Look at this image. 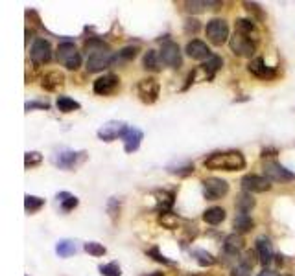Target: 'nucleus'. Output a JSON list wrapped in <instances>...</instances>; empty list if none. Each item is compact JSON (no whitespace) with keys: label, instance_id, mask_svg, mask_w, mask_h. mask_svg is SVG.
<instances>
[{"label":"nucleus","instance_id":"f8f14e48","mask_svg":"<svg viewBox=\"0 0 295 276\" xmlns=\"http://www.w3.org/2000/svg\"><path fill=\"white\" fill-rule=\"evenodd\" d=\"M113 52L109 50H98L89 54L87 57V70L89 72H102L107 67H113Z\"/></svg>","mask_w":295,"mask_h":276},{"label":"nucleus","instance_id":"79ce46f5","mask_svg":"<svg viewBox=\"0 0 295 276\" xmlns=\"http://www.w3.org/2000/svg\"><path fill=\"white\" fill-rule=\"evenodd\" d=\"M251 271H253V267L245 265V263L238 261V263H236V265L231 269L229 276H251Z\"/></svg>","mask_w":295,"mask_h":276},{"label":"nucleus","instance_id":"7c9ffc66","mask_svg":"<svg viewBox=\"0 0 295 276\" xmlns=\"http://www.w3.org/2000/svg\"><path fill=\"white\" fill-rule=\"evenodd\" d=\"M63 81H65V77H63V74H59V72H48L45 77H43V88H46V90H56L57 87H61Z\"/></svg>","mask_w":295,"mask_h":276},{"label":"nucleus","instance_id":"8fccbe9b","mask_svg":"<svg viewBox=\"0 0 295 276\" xmlns=\"http://www.w3.org/2000/svg\"><path fill=\"white\" fill-rule=\"evenodd\" d=\"M284 276H290V274H284Z\"/></svg>","mask_w":295,"mask_h":276},{"label":"nucleus","instance_id":"c85d7f7f","mask_svg":"<svg viewBox=\"0 0 295 276\" xmlns=\"http://www.w3.org/2000/svg\"><path fill=\"white\" fill-rule=\"evenodd\" d=\"M157 210L161 212V214H164V212H170V208H172L173 205V197H175V194L173 192H164V190H161V192H157Z\"/></svg>","mask_w":295,"mask_h":276},{"label":"nucleus","instance_id":"473e14b6","mask_svg":"<svg viewBox=\"0 0 295 276\" xmlns=\"http://www.w3.org/2000/svg\"><path fill=\"white\" fill-rule=\"evenodd\" d=\"M142 67L146 70H161V59L157 50H148L142 57Z\"/></svg>","mask_w":295,"mask_h":276},{"label":"nucleus","instance_id":"cd10ccee","mask_svg":"<svg viewBox=\"0 0 295 276\" xmlns=\"http://www.w3.org/2000/svg\"><path fill=\"white\" fill-rule=\"evenodd\" d=\"M253 217L249 214H238L233 221V228L236 230V234H245L253 228Z\"/></svg>","mask_w":295,"mask_h":276},{"label":"nucleus","instance_id":"a211bd4d","mask_svg":"<svg viewBox=\"0 0 295 276\" xmlns=\"http://www.w3.org/2000/svg\"><path fill=\"white\" fill-rule=\"evenodd\" d=\"M187 56L196 59V61H207L212 54H210L209 46L205 44L203 41L199 39H192V41L187 44Z\"/></svg>","mask_w":295,"mask_h":276},{"label":"nucleus","instance_id":"c756f323","mask_svg":"<svg viewBox=\"0 0 295 276\" xmlns=\"http://www.w3.org/2000/svg\"><path fill=\"white\" fill-rule=\"evenodd\" d=\"M236 33L253 39L256 37V26L251 19H236Z\"/></svg>","mask_w":295,"mask_h":276},{"label":"nucleus","instance_id":"7ed1b4c3","mask_svg":"<svg viewBox=\"0 0 295 276\" xmlns=\"http://www.w3.org/2000/svg\"><path fill=\"white\" fill-rule=\"evenodd\" d=\"M56 57L57 61L61 63L65 68H68V70H78V68L82 67V54L76 48V44L70 41H65L57 46Z\"/></svg>","mask_w":295,"mask_h":276},{"label":"nucleus","instance_id":"6ab92c4d","mask_svg":"<svg viewBox=\"0 0 295 276\" xmlns=\"http://www.w3.org/2000/svg\"><path fill=\"white\" fill-rule=\"evenodd\" d=\"M144 133L138 127H129L124 134V149L126 153H135L142 144Z\"/></svg>","mask_w":295,"mask_h":276},{"label":"nucleus","instance_id":"f3484780","mask_svg":"<svg viewBox=\"0 0 295 276\" xmlns=\"http://www.w3.org/2000/svg\"><path fill=\"white\" fill-rule=\"evenodd\" d=\"M247 68H249V72L254 77H260V79H273L275 77V68L268 67L262 57H254V59H251Z\"/></svg>","mask_w":295,"mask_h":276},{"label":"nucleus","instance_id":"39448f33","mask_svg":"<svg viewBox=\"0 0 295 276\" xmlns=\"http://www.w3.org/2000/svg\"><path fill=\"white\" fill-rule=\"evenodd\" d=\"M159 59H161V65H166V67L177 68L183 65V57H181V48H179L177 42L166 41L163 42L161 50H159Z\"/></svg>","mask_w":295,"mask_h":276},{"label":"nucleus","instance_id":"a18cd8bd","mask_svg":"<svg viewBox=\"0 0 295 276\" xmlns=\"http://www.w3.org/2000/svg\"><path fill=\"white\" fill-rule=\"evenodd\" d=\"M245 10L251 11V13H254V15H259V19H264V11L260 10L259 4H253V2H244Z\"/></svg>","mask_w":295,"mask_h":276},{"label":"nucleus","instance_id":"6e6552de","mask_svg":"<svg viewBox=\"0 0 295 276\" xmlns=\"http://www.w3.org/2000/svg\"><path fill=\"white\" fill-rule=\"evenodd\" d=\"M127 123L126 122H120V120H111V122L103 123L102 127L96 131V136L102 140V142H113V140H117V138H124L127 131Z\"/></svg>","mask_w":295,"mask_h":276},{"label":"nucleus","instance_id":"a19ab883","mask_svg":"<svg viewBox=\"0 0 295 276\" xmlns=\"http://www.w3.org/2000/svg\"><path fill=\"white\" fill-rule=\"evenodd\" d=\"M107 214L111 215L113 221H117L118 214H120V201L117 197H111V199L107 201Z\"/></svg>","mask_w":295,"mask_h":276},{"label":"nucleus","instance_id":"5701e85b","mask_svg":"<svg viewBox=\"0 0 295 276\" xmlns=\"http://www.w3.org/2000/svg\"><path fill=\"white\" fill-rule=\"evenodd\" d=\"M166 169H168L170 173L177 175V177H189L194 171V164L190 160H175V162L168 164Z\"/></svg>","mask_w":295,"mask_h":276},{"label":"nucleus","instance_id":"09e8293b","mask_svg":"<svg viewBox=\"0 0 295 276\" xmlns=\"http://www.w3.org/2000/svg\"><path fill=\"white\" fill-rule=\"evenodd\" d=\"M142 276H164L161 271H153V272H146V274H142Z\"/></svg>","mask_w":295,"mask_h":276},{"label":"nucleus","instance_id":"f704fd0d","mask_svg":"<svg viewBox=\"0 0 295 276\" xmlns=\"http://www.w3.org/2000/svg\"><path fill=\"white\" fill-rule=\"evenodd\" d=\"M159 225L164 226V228L175 230V228H179V225H181V219H179L173 212H164V214L159 215Z\"/></svg>","mask_w":295,"mask_h":276},{"label":"nucleus","instance_id":"c03bdc74","mask_svg":"<svg viewBox=\"0 0 295 276\" xmlns=\"http://www.w3.org/2000/svg\"><path fill=\"white\" fill-rule=\"evenodd\" d=\"M199 30H201V22H199L198 19H187V22H185V31H187V33L194 35V33H198Z\"/></svg>","mask_w":295,"mask_h":276},{"label":"nucleus","instance_id":"4c0bfd02","mask_svg":"<svg viewBox=\"0 0 295 276\" xmlns=\"http://www.w3.org/2000/svg\"><path fill=\"white\" fill-rule=\"evenodd\" d=\"M98 271H100V274H103V276H122V269H120V265H118L117 261L102 263V265L98 267Z\"/></svg>","mask_w":295,"mask_h":276},{"label":"nucleus","instance_id":"f03ea898","mask_svg":"<svg viewBox=\"0 0 295 276\" xmlns=\"http://www.w3.org/2000/svg\"><path fill=\"white\" fill-rule=\"evenodd\" d=\"M87 159L85 151H74V149H59L50 157V162L59 169H74L76 166Z\"/></svg>","mask_w":295,"mask_h":276},{"label":"nucleus","instance_id":"aec40b11","mask_svg":"<svg viewBox=\"0 0 295 276\" xmlns=\"http://www.w3.org/2000/svg\"><path fill=\"white\" fill-rule=\"evenodd\" d=\"M56 199L61 212H72V210L80 205V199H78L76 195H72L70 192H57Z\"/></svg>","mask_w":295,"mask_h":276},{"label":"nucleus","instance_id":"72a5a7b5","mask_svg":"<svg viewBox=\"0 0 295 276\" xmlns=\"http://www.w3.org/2000/svg\"><path fill=\"white\" fill-rule=\"evenodd\" d=\"M222 65H224V61H222V57H218V56H210L207 61L201 65V68H203L205 72H207V77L209 79H212L214 77V74L222 68Z\"/></svg>","mask_w":295,"mask_h":276},{"label":"nucleus","instance_id":"1a4fd4ad","mask_svg":"<svg viewBox=\"0 0 295 276\" xmlns=\"http://www.w3.org/2000/svg\"><path fill=\"white\" fill-rule=\"evenodd\" d=\"M30 59L31 63L39 67V65H45L52 59V46L50 42L43 39V37H37L35 41L31 42V48H30Z\"/></svg>","mask_w":295,"mask_h":276},{"label":"nucleus","instance_id":"bb28decb","mask_svg":"<svg viewBox=\"0 0 295 276\" xmlns=\"http://www.w3.org/2000/svg\"><path fill=\"white\" fill-rule=\"evenodd\" d=\"M56 107L59 113L68 114V113H74V111H80V109H82V103L76 102V100H72V98H68V96H57Z\"/></svg>","mask_w":295,"mask_h":276},{"label":"nucleus","instance_id":"9b49d317","mask_svg":"<svg viewBox=\"0 0 295 276\" xmlns=\"http://www.w3.org/2000/svg\"><path fill=\"white\" fill-rule=\"evenodd\" d=\"M242 188L244 192L247 194H264L268 190H271V180L266 179L264 175H254V173H249L242 177Z\"/></svg>","mask_w":295,"mask_h":276},{"label":"nucleus","instance_id":"2f4dec72","mask_svg":"<svg viewBox=\"0 0 295 276\" xmlns=\"http://www.w3.org/2000/svg\"><path fill=\"white\" fill-rule=\"evenodd\" d=\"M46 201L43 197H37V195H31V194H26L24 195V210L28 214H35L39 210L45 206Z\"/></svg>","mask_w":295,"mask_h":276},{"label":"nucleus","instance_id":"4be33fe9","mask_svg":"<svg viewBox=\"0 0 295 276\" xmlns=\"http://www.w3.org/2000/svg\"><path fill=\"white\" fill-rule=\"evenodd\" d=\"M254 199L253 195L247 194V192H242V194L236 195V201H234V206L238 210V214H249L251 210L254 208Z\"/></svg>","mask_w":295,"mask_h":276},{"label":"nucleus","instance_id":"a878e982","mask_svg":"<svg viewBox=\"0 0 295 276\" xmlns=\"http://www.w3.org/2000/svg\"><path fill=\"white\" fill-rule=\"evenodd\" d=\"M225 219V210L219 208V206H210L203 212V221L207 225H219V223H224Z\"/></svg>","mask_w":295,"mask_h":276},{"label":"nucleus","instance_id":"37998d69","mask_svg":"<svg viewBox=\"0 0 295 276\" xmlns=\"http://www.w3.org/2000/svg\"><path fill=\"white\" fill-rule=\"evenodd\" d=\"M24 109H26V113H30V111H33V109L48 111V109H50V103H48V102H37V100H31V102H26L24 103Z\"/></svg>","mask_w":295,"mask_h":276},{"label":"nucleus","instance_id":"423d86ee","mask_svg":"<svg viewBox=\"0 0 295 276\" xmlns=\"http://www.w3.org/2000/svg\"><path fill=\"white\" fill-rule=\"evenodd\" d=\"M207 37L216 46H222L229 39V24L224 19H210L207 22Z\"/></svg>","mask_w":295,"mask_h":276},{"label":"nucleus","instance_id":"2eb2a0df","mask_svg":"<svg viewBox=\"0 0 295 276\" xmlns=\"http://www.w3.org/2000/svg\"><path fill=\"white\" fill-rule=\"evenodd\" d=\"M254 249H256V258L264 267H268L273 261V245L268 236H260L254 241Z\"/></svg>","mask_w":295,"mask_h":276},{"label":"nucleus","instance_id":"0eeeda50","mask_svg":"<svg viewBox=\"0 0 295 276\" xmlns=\"http://www.w3.org/2000/svg\"><path fill=\"white\" fill-rule=\"evenodd\" d=\"M229 194V182L219 177H209V179L203 180V195L205 199L216 201L222 199Z\"/></svg>","mask_w":295,"mask_h":276},{"label":"nucleus","instance_id":"de8ad7c7","mask_svg":"<svg viewBox=\"0 0 295 276\" xmlns=\"http://www.w3.org/2000/svg\"><path fill=\"white\" fill-rule=\"evenodd\" d=\"M256 276H277V272L275 271H271V269H264L262 272H259Z\"/></svg>","mask_w":295,"mask_h":276},{"label":"nucleus","instance_id":"4468645a","mask_svg":"<svg viewBox=\"0 0 295 276\" xmlns=\"http://www.w3.org/2000/svg\"><path fill=\"white\" fill-rule=\"evenodd\" d=\"M118 85H120V79H118L117 74H105V76H100L92 83V90L98 96H109L117 90Z\"/></svg>","mask_w":295,"mask_h":276},{"label":"nucleus","instance_id":"20e7f679","mask_svg":"<svg viewBox=\"0 0 295 276\" xmlns=\"http://www.w3.org/2000/svg\"><path fill=\"white\" fill-rule=\"evenodd\" d=\"M262 171H264L266 179H270L271 182H291V180H295L293 171L286 169L284 166L279 164L277 160H264Z\"/></svg>","mask_w":295,"mask_h":276},{"label":"nucleus","instance_id":"c9c22d12","mask_svg":"<svg viewBox=\"0 0 295 276\" xmlns=\"http://www.w3.org/2000/svg\"><path fill=\"white\" fill-rule=\"evenodd\" d=\"M192 256L198 260V263L199 265H203V267H209V265H212L214 261V256L210 254L209 251H205V249H194L192 251Z\"/></svg>","mask_w":295,"mask_h":276},{"label":"nucleus","instance_id":"49530a36","mask_svg":"<svg viewBox=\"0 0 295 276\" xmlns=\"http://www.w3.org/2000/svg\"><path fill=\"white\" fill-rule=\"evenodd\" d=\"M240 261H242V263H245V265L253 267L254 265V251H247L244 256H242V258H240Z\"/></svg>","mask_w":295,"mask_h":276},{"label":"nucleus","instance_id":"e433bc0d","mask_svg":"<svg viewBox=\"0 0 295 276\" xmlns=\"http://www.w3.org/2000/svg\"><path fill=\"white\" fill-rule=\"evenodd\" d=\"M83 251H85L87 254L94 256V258H100V256L105 254L107 249L102 245V243H98V241H87L85 245H83Z\"/></svg>","mask_w":295,"mask_h":276},{"label":"nucleus","instance_id":"412c9836","mask_svg":"<svg viewBox=\"0 0 295 276\" xmlns=\"http://www.w3.org/2000/svg\"><path fill=\"white\" fill-rule=\"evenodd\" d=\"M137 52H138L137 46H126V48H122V50L117 52L113 56V67H117V65L120 67V65H126V63L133 61L137 57Z\"/></svg>","mask_w":295,"mask_h":276},{"label":"nucleus","instance_id":"9d476101","mask_svg":"<svg viewBox=\"0 0 295 276\" xmlns=\"http://www.w3.org/2000/svg\"><path fill=\"white\" fill-rule=\"evenodd\" d=\"M137 92H138V98L142 100L144 103H155L159 98V92H161V85L155 77H144L140 79L137 85Z\"/></svg>","mask_w":295,"mask_h":276},{"label":"nucleus","instance_id":"58836bf2","mask_svg":"<svg viewBox=\"0 0 295 276\" xmlns=\"http://www.w3.org/2000/svg\"><path fill=\"white\" fill-rule=\"evenodd\" d=\"M41 162H43V155L39 153V151H26V153H24V166H26V169L35 168V166H39Z\"/></svg>","mask_w":295,"mask_h":276},{"label":"nucleus","instance_id":"393cba45","mask_svg":"<svg viewBox=\"0 0 295 276\" xmlns=\"http://www.w3.org/2000/svg\"><path fill=\"white\" fill-rule=\"evenodd\" d=\"M78 252V243L74 240H59L56 243V254L59 258H70Z\"/></svg>","mask_w":295,"mask_h":276},{"label":"nucleus","instance_id":"dca6fc26","mask_svg":"<svg viewBox=\"0 0 295 276\" xmlns=\"http://www.w3.org/2000/svg\"><path fill=\"white\" fill-rule=\"evenodd\" d=\"M244 249V238L240 234H229L227 238H225V241H224V249H222V256H227L229 260H234L236 256L240 254V251ZM227 260V261H229Z\"/></svg>","mask_w":295,"mask_h":276},{"label":"nucleus","instance_id":"b1692460","mask_svg":"<svg viewBox=\"0 0 295 276\" xmlns=\"http://www.w3.org/2000/svg\"><path fill=\"white\" fill-rule=\"evenodd\" d=\"M185 10L190 11V13H196V11H205L207 8H214V10H218L219 2H212V0H187V2H183Z\"/></svg>","mask_w":295,"mask_h":276},{"label":"nucleus","instance_id":"ddd939ff","mask_svg":"<svg viewBox=\"0 0 295 276\" xmlns=\"http://www.w3.org/2000/svg\"><path fill=\"white\" fill-rule=\"evenodd\" d=\"M229 44H231V50L238 57H253L254 52H256V44H254L253 39H249V37L245 35H240V33H234L231 37Z\"/></svg>","mask_w":295,"mask_h":276},{"label":"nucleus","instance_id":"ea45409f","mask_svg":"<svg viewBox=\"0 0 295 276\" xmlns=\"http://www.w3.org/2000/svg\"><path fill=\"white\" fill-rule=\"evenodd\" d=\"M148 256H150V258H153L155 261H159V263H164V265H175V261L170 260V258H164V256L161 254L159 247H152V249L148 251Z\"/></svg>","mask_w":295,"mask_h":276},{"label":"nucleus","instance_id":"f257e3e1","mask_svg":"<svg viewBox=\"0 0 295 276\" xmlns=\"http://www.w3.org/2000/svg\"><path fill=\"white\" fill-rule=\"evenodd\" d=\"M207 169H219V171H238L245 168V157L240 151H218L209 155L203 160Z\"/></svg>","mask_w":295,"mask_h":276}]
</instances>
